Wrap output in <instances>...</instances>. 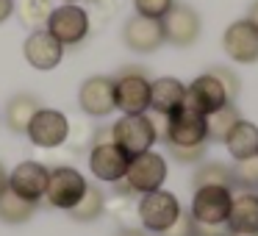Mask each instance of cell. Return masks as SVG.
I'll list each match as a JSON object with an SVG mask.
<instances>
[{"label": "cell", "mask_w": 258, "mask_h": 236, "mask_svg": "<svg viewBox=\"0 0 258 236\" xmlns=\"http://www.w3.org/2000/svg\"><path fill=\"white\" fill-rule=\"evenodd\" d=\"M45 31L56 36L64 47H75L89 36V14L78 3H61L47 14Z\"/></svg>", "instance_id": "3"}, {"label": "cell", "mask_w": 258, "mask_h": 236, "mask_svg": "<svg viewBox=\"0 0 258 236\" xmlns=\"http://www.w3.org/2000/svg\"><path fill=\"white\" fill-rule=\"evenodd\" d=\"M239 120H241V114H239V108H236L233 103H225L222 108H217V111L206 114L208 139H211V142H225V136L230 134V128H233Z\"/></svg>", "instance_id": "25"}, {"label": "cell", "mask_w": 258, "mask_h": 236, "mask_svg": "<svg viewBox=\"0 0 258 236\" xmlns=\"http://www.w3.org/2000/svg\"><path fill=\"white\" fill-rule=\"evenodd\" d=\"M225 147H228V153L236 161L258 156V128L252 123H247V120H239L230 128V134L225 136Z\"/></svg>", "instance_id": "20"}, {"label": "cell", "mask_w": 258, "mask_h": 236, "mask_svg": "<svg viewBox=\"0 0 258 236\" xmlns=\"http://www.w3.org/2000/svg\"><path fill=\"white\" fill-rule=\"evenodd\" d=\"M53 12V0H23L20 3V20L31 28H45L47 14Z\"/></svg>", "instance_id": "26"}, {"label": "cell", "mask_w": 258, "mask_h": 236, "mask_svg": "<svg viewBox=\"0 0 258 236\" xmlns=\"http://www.w3.org/2000/svg\"><path fill=\"white\" fill-rule=\"evenodd\" d=\"M23 56L25 62L31 64L39 73H47V70H56L64 58V45L56 39L53 34H47L45 28H36L25 36L23 42Z\"/></svg>", "instance_id": "13"}, {"label": "cell", "mask_w": 258, "mask_h": 236, "mask_svg": "<svg viewBox=\"0 0 258 236\" xmlns=\"http://www.w3.org/2000/svg\"><path fill=\"white\" fill-rule=\"evenodd\" d=\"M6 186H9V169L3 167V164H0V192L6 189Z\"/></svg>", "instance_id": "36"}, {"label": "cell", "mask_w": 258, "mask_h": 236, "mask_svg": "<svg viewBox=\"0 0 258 236\" xmlns=\"http://www.w3.org/2000/svg\"><path fill=\"white\" fill-rule=\"evenodd\" d=\"M25 136L31 139V145L42 147V150H53V147H61L70 139V120L64 111L58 108H47L42 106L39 111L31 117Z\"/></svg>", "instance_id": "5"}, {"label": "cell", "mask_w": 258, "mask_h": 236, "mask_svg": "<svg viewBox=\"0 0 258 236\" xmlns=\"http://www.w3.org/2000/svg\"><path fill=\"white\" fill-rule=\"evenodd\" d=\"M208 73L217 75L219 84L225 86V92H228V100L233 103L236 95H239V89H241V84H239V78H236V73H233V70H228V67H214V70H208Z\"/></svg>", "instance_id": "31"}, {"label": "cell", "mask_w": 258, "mask_h": 236, "mask_svg": "<svg viewBox=\"0 0 258 236\" xmlns=\"http://www.w3.org/2000/svg\"><path fill=\"white\" fill-rule=\"evenodd\" d=\"M233 178H236V186H239V189L258 192V156H250V158L236 161Z\"/></svg>", "instance_id": "27"}, {"label": "cell", "mask_w": 258, "mask_h": 236, "mask_svg": "<svg viewBox=\"0 0 258 236\" xmlns=\"http://www.w3.org/2000/svg\"><path fill=\"white\" fill-rule=\"evenodd\" d=\"M114 103L122 114H147L150 108V78L139 67H125L114 78Z\"/></svg>", "instance_id": "2"}, {"label": "cell", "mask_w": 258, "mask_h": 236, "mask_svg": "<svg viewBox=\"0 0 258 236\" xmlns=\"http://www.w3.org/2000/svg\"><path fill=\"white\" fill-rule=\"evenodd\" d=\"M103 211H106V195H103L100 186L89 184L84 192V197L70 208V217H73L75 222H95Z\"/></svg>", "instance_id": "24"}, {"label": "cell", "mask_w": 258, "mask_h": 236, "mask_svg": "<svg viewBox=\"0 0 258 236\" xmlns=\"http://www.w3.org/2000/svg\"><path fill=\"white\" fill-rule=\"evenodd\" d=\"M47 178H50V169L39 161H20L17 167L9 172V189H14L20 197L25 200L39 203L45 197L47 189Z\"/></svg>", "instance_id": "17"}, {"label": "cell", "mask_w": 258, "mask_h": 236, "mask_svg": "<svg viewBox=\"0 0 258 236\" xmlns=\"http://www.w3.org/2000/svg\"><path fill=\"white\" fill-rule=\"evenodd\" d=\"M89 181L84 178V172H78L75 167H56L50 169V178H47V189H45V197L47 206L53 208H61V211H70L75 203L84 197Z\"/></svg>", "instance_id": "7"}, {"label": "cell", "mask_w": 258, "mask_h": 236, "mask_svg": "<svg viewBox=\"0 0 258 236\" xmlns=\"http://www.w3.org/2000/svg\"><path fill=\"white\" fill-rule=\"evenodd\" d=\"M158 139V128L153 117L147 114H125L111 125V142L122 147L128 156H139V153L153 150Z\"/></svg>", "instance_id": "1"}, {"label": "cell", "mask_w": 258, "mask_h": 236, "mask_svg": "<svg viewBox=\"0 0 258 236\" xmlns=\"http://www.w3.org/2000/svg\"><path fill=\"white\" fill-rule=\"evenodd\" d=\"M161 28H164V42H169V45H175V47H191L200 39L203 20L191 6L175 3V6L161 17Z\"/></svg>", "instance_id": "9"}, {"label": "cell", "mask_w": 258, "mask_h": 236, "mask_svg": "<svg viewBox=\"0 0 258 236\" xmlns=\"http://www.w3.org/2000/svg\"><path fill=\"white\" fill-rule=\"evenodd\" d=\"M39 108H42V103H39L36 95H28V92L14 95L12 100L6 103V125H9V131H12V134H25L31 117H34Z\"/></svg>", "instance_id": "21"}, {"label": "cell", "mask_w": 258, "mask_h": 236, "mask_svg": "<svg viewBox=\"0 0 258 236\" xmlns=\"http://www.w3.org/2000/svg\"><path fill=\"white\" fill-rule=\"evenodd\" d=\"M191 184H195V189H200V186H225V189H230V192L236 189L233 169H230L228 164H219V161H203V164H197Z\"/></svg>", "instance_id": "23"}, {"label": "cell", "mask_w": 258, "mask_h": 236, "mask_svg": "<svg viewBox=\"0 0 258 236\" xmlns=\"http://www.w3.org/2000/svg\"><path fill=\"white\" fill-rule=\"evenodd\" d=\"M228 236H258V230H228Z\"/></svg>", "instance_id": "37"}, {"label": "cell", "mask_w": 258, "mask_h": 236, "mask_svg": "<svg viewBox=\"0 0 258 236\" xmlns=\"http://www.w3.org/2000/svg\"><path fill=\"white\" fill-rule=\"evenodd\" d=\"M17 12V6H14V0H0V25L6 23L12 14Z\"/></svg>", "instance_id": "32"}, {"label": "cell", "mask_w": 258, "mask_h": 236, "mask_svg": "<svg viewBox=\"0 0 258 236\" xmlns=\"http://www.w3.org/2000/svg\"><path fill=\"white\" fill-rule=\"evenodd\" d=\"M247 20H250V23L258 28V0H255V3L250 6V14H247Z\"/></svg>", "instance_id": "35"}, {"label": "cell", "mask_w": 258, "mask_h": 236, "mask_svg": "<svg viewBox=\"0 0 258 236\" xmlns=\"http://www.w3.org/2000/svg\"><path fill=\"white\" fill-rule=\"evenodd\" d=\"M36 214V203L34 200H25L20 197L14 189H3L0 192V219L6 225H23L28 222L31 217Z\"/></svg>", "instance_id": "22"}, {"label": "cell", "mask_w": 258, "mask_h": 236, "mask_svg": "<svg viewBox=\"0 0 258 236\" xmlns=\"http://www.w3.org/2000/svg\"><path fill=\"white\" fill-rule=\"evenodd\" d=\"M222 47L233 62L239 64H255L258 62V28L250 20H236L225 28Z\"/></svg>", "instance_id": "15"}, {"label": "cell", "mask_w": 258, "mask_h": 236, "mask_svg": "<svg viewBox=\"0 0 258 236\" xmlns=\"http://www.w3.org/2000/svg\"><path fill=\"white\" fill-rule=\"evenodd\" d=\"M164 142L167 145H203L208 142V131H206V117L191 108L180 106L178 111L167 114V128H164Z\"/></svg>", "instance_id": "10"}, {"label": "cell", "mask_w": 258, "mask_h": 236, "mask_svg": "<svg viewBox=\"0 0 258 236\" xmlns=\"http://www.w3.org/2000/svg\"><path fill=\"white\" fill-rule=\"evenodd\" d=\"M114 236H150V233H147V230H139V228H122Z\"/></svg>", "instance_id": "34"}, {"label": "cell", "mask_w": 258, "mask_h": 236, "mask_svg": "<svg viewBox=\"0 0 258 236\" xmlns=\"http://www.w3.org/2000/svg\"><path fill=\"white\" fill-rule=\"evenodd\" d=\"M172 6H175V0H134L136 14H142V17H153V20H161Z\"/></svg>", "instance_id": "29"}, {"label": "cell", "mask_w": 258, "mask_h": 236, "mask_svg": "<svg viewBox=\"0 0 258 236\" xmlns=\"http://www.w3.org/2000/svg\"><path fill=\"white\" fill-rule=\"evenodd\" d=\"M197 236H228L219 225H197Z\"/></svg>", "instance_id": "33"}, {"label": "cell", "mask_w": 258, "mask_h": 236, "mask_svg": "<svg viewBox=\"0 0 258 236\" xmlns=\"http://www.w3.org/2000/svg\"><path fill=\"white\" fill-rule=\"evenodd\" d=\"M230 203H233L230 189H225V186H200V189H195L189 214L197 225H222L228 222Z\"/></svg>", "instance_id": "8"}, {"label": "cell", "mask_w": 258, "mask_h": 236, "mask_svg": "<svg viewBox=\"0 0 258 236\" xmlns=\"http://www.w3.org/2000/svg\"><path fill=\"white\" fill-rule=\"evenodd\" d=\"M180 203L172 192L167 189H156V192H147L142 195L139 200V219H142V228L150 230V233H164L175 219L180 217Z\"/></svg>", "instance_id": "6"}, {"label": "cell", "mask_w": 258, "mask_h": 236, "mask_svg": "<svg viewBox=\"0 0 258 236\" xmlns=\"http://www.w3.org/2000/svg\"><path fill=\"white\" fill-rule=\"evenodd\" d=\"M128 161L131 156L117 147L114 142H103V145H95L89 153V169L97 181H106V184H119L128 172Z\"/></svg>", "instance_id": "14"}, {"label": "cell", "mask_w": 258, "mask_h": 236, "mask_svg": "<svg viewBox=\"0 0 258 236\" xmlns=\"http://www.w3.org/2000/svg\"><path fill=\"white\" fill-rule=\"evenodd\" d=\"M122 42H125V47L134 50V53H156L158 47L164 45L161 20L134 14V17L122 25Z\"/></svg>", "instance_id": "16"}, {"label": "cell", "mask_w": 258, "mask_h": 236, "mask_svg": "<svg viewBox=\"0 0 258 236\" xmlns=\"http://www.w3.org/2000/svg\"><path fill=\"white\" fill-rule=\"evenodd\" d=\"M228 100V92L225 86L219 84V78L214 73H206V75H197L189 86H186V97H183V106L191 108L197 114H211L217 108H222Z\"/></svg>", "instance_id": "12"}, {"label": "cell", "mask_w": 258, "mask_h": 236, "mask_svg": "<svg viewBox=\"0 0 258 236\" xmlns=\"http://www.w3.org/2000/svg\"><path fill=\"white\" fill-rule=\"evenodd\" d=\"M61 3H81V0H61Z\"/></svg>", "instance_id": "38"}, {"label": "cell", "mask_w": 258, "mask_h": 236, "mask_svg": "<svg viewBox=\"0 0 258 236\" xmlns=\"http://www.w3.org/2000/svg\"><path fill=\"white\" fill-rule=\"evenodd\" d=\"M125 189L136 192V195H147V192H156L164 186L167 181V161L164 156L147 150L139 156H131L128 161V172H125Z\"/></svg>", "instance_id": "4"}, {"label": "cell", "mask_w": 258, "mask_h": 236, "mask_svg": "<svg viewBox=\"0 0 258 236\" xmlns=\"http://www.w3.org/2000/svg\"><path fill=\"white\" fill-rule=\"evenodd\" d=\"M78 106L86 117H108V114L117 111L111 75H92V78H86L78 89Z\"/></svg>", "instance_id": "11"}, {"label": "cell", "mask_w": 258, "mask_h": 236, "mask_svg": "<svg viewBox=\"0 0 258 236\" xmlns=\"http://www.w3.org/2000/svg\"><path fill=\"white\" fill-rule=\"evenodd\" d=\"M206 147H208V142H203V145H186V147L167 145V150H169V156H172L178 164H197V161L206 158Z\"/></svg>", "instance_id": "28"}, {"label": "cell", "mask_w": 258, "mask_h": 236, "mask_svg": "<svg viewBox=\"0 0 258 236\" xmlns=\"http://www.w3.org/2000/svg\"><path fill=\"white\" fill-rule=\"evenodd\" d=\"M158 236H197V222L191 219L189 211H180V217Z\"/></svg>", "instance_id": "30"}, {"label": "cell", "mask_w": 258, "mask_h": 236, "mask_svg": "<svg viewBox=\"0 0 258 236\" xmlns=\"http://www.w3.org/2000/svg\"><path fill=\"white\" fill-rule=\"evenodd\" d=\"M183 97H186V86L178 78L164 75V78L150 81V108L156 114H161V117L178 111L183 106Z\"/></svg>", "instance_id": "18"}, {"label": "cell", "mask_w": 258, "mask_h": 236, "mask_svg": "<svg viewBox=\"0 0 258 236\" xmlns=\"http://www.w3.org/2000/svg\"><path fill=\"white\" fill-rule=\"evenodd\" d=\"M230 230H258V192H241L230 203Z\"/></svg>", "instance_id": "19"}]
</instances>
